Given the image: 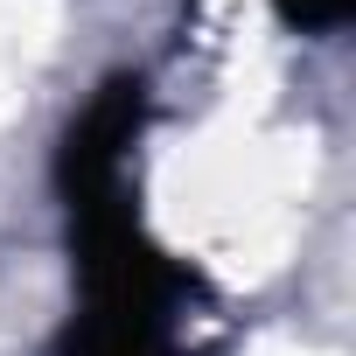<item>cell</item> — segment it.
Here are the masks:
<instances>
[{
	"label": "cell",
	"mask_w": 356,
	"mask_h": 356,
	"mask_svg": "<svg viewBox=\"0 0 356 356\" xmlns=\"http://www.w3.org/2000/svg\"><path fill=\"white\" fill-rule=\"evenodd\" d=\"M280 22L307 29V35H328V29L349 22V0H280Z\"/></svg>",
	"instance_id": "1"
}]
</instances>
